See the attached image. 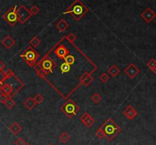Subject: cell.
Listing matches in <instances>:
<instances>
[{
	"instance_id": "1",
	"label": "cell",
	"mask_w": 156,
	"mask_h": 145,
	"mask_svg": "<svg viewBox=\"0 0 156 145\" xmlns=\"http://www.w3.org/2000/svg\"><path fill=\"white\" fill-rule=\"evenodd\" d=\"M88 12V9L86 5L81 2V0H75L71 5L66 9L63 14H69L74 18L75 21L81 20Z\"/></svg>"
},
{
	"instance_id": "2",
	"label": "cell",
	"mask_w": 156,
	"mask_h": 145,
	"mask_svg": "<svg viewBox=\"0 0 156 145\" xmlns=\"http://www.w3.org/2000/svg\"><path fill=\"white\" fill-rule=\"evenodd\" d=\"M104 134V138L108 141L114 140L118 134L122 131L121 128L112 119H108L104 121V123L100 127Z\"/></svg>"
},
{
	"instance_id": "3",
	"label": "cell",
	"mask_w": 156,
	"mask_h": 145,
	"mask_svg": "<svg viewBox=\"0 0 156 145\" xmlns=\"http://www.w3.org/2000/svg\"><path fill=\"white\" fill-rule=\"evenodd\" d=\"M40 57V55L38 54L37 51L32 47V46H28L25 50L23 52V53L21 54V58L24 59L28 66L31 67H34L37 63V61L38 60Z\"/></svg>"
},
{
	"instance_id": "4",
	"label": "cell",
	"mask_w": 156,
	"mask_h": 145,
	"mask_svg": "<svg viewBox=\"0 0 156 145\" xmlns=\"http://www.w3.org/2000/svg\"><path fill=\"white\" fill-rule=\"evenodd\" d=\"M61 111L69 118H73L79 112L80 107L72 100H68L60 108Z\"/></svg>"
},
{
	"instance_id": "5",
	"label": "cell",
	"mask_w": 156,
	"mask_h": 145,
	"mask_svg": "<svg viewBox=\"0 0 156 145\" xmlns=\"http://www.w3.org/2000/svg\"><path fill=\"white\" fill-rule=\"evenodd\" d=\"M3 19L11 26L14 27L18 22L17 15V6L12 7L3 15Z\"/></svg>"
},
{
	"instance_id": "6",
	"label": "cell",
	"mask_w": 156,
	"mask_h": 145,
	"mask_svg": "<svg viewBox=\"0 0 156 145\" xmlns=\"http://www.w3.org/2000/svg\"><path fill=\"white\" fill-rule=\"evenodd\" d=\"M40 65H41L40 68H41V71L45 74L51 73L56 67V63L50 57L44 58L40 63Z\"/></svg>"
},
{
	"instance_id": "7",
	"label": "cell",
	"mask_w": 156,
	"mask_h": 145,
	"mask_svg": "<svg viewBox=\"0 0 156 145\" xmlns=\"http://www.w3.org/2000/svg\"><path fill=\"white\" fill-rule=\"evenodd\" d=\"M17 15L18 18V21L22 24H25L26 22L31 18V17L32 16L30 11L24 5H20L17 9Z\"/></svg>"
},
{
	"instance_id": "8",
	"label": "cell",
	"mask_w": 156,
	"mask_h": 145,
	"mask_svg": "<svg viewBox=\"0 0 156 145\" xmlns=\"http://www.w3.org/2000/svg\"><path fill=\"white\" fill-rule=\"evenodd\" d=\"M139 72H140L139 68L136 65L133 64V63L129 64V66L124 69V73H125L130 79H133V78H136V76L139 74Z\"/></svg>"
},
{
	"instance_id": "9",
	"label": "cell",
	"mask_w": 156,
	"mask_h": 145,
	"mask_svg": "<svg viewBox=\"0 0 156 145\" xmlns=\"http://www.w3.org/2000/svg\"><path fill=\"white\" fill-rule=\"evenodd\" d=\"M141 17L147 23H151L156 18V14L151 8H147L143 13L141 14Z\"/></svg>"
},
{
	"instance_id": "10",
	"label": "cell",
	"mask_w": 156,
	"mask_h": 145,
	"mask_svg": "<svg viewBox=\"0 0 156 145\" xmlns=\"http://www.w3.org/2000/svg\"><path fill=\"white\" fill-rule=\"evenodd\" d=\"M81 123L87 128H91L95 124V119L88 113H84L80 117Z\"/></svg>"
},
{
	"instance_id": "11",
	"label": "cell",
	"mask_w": 156,
	"mask_h": 145,
	"mask_svg": "<svg viewBox=\"0 0 156 145\" xmlns=\"http://www.w3.org/2000/svg\"><path fill=\"white\" fill-rule=\"evenodd\" d=\"M137 111H136L131 105H129V106L123 111V114L129 120L134 119L136 116H137Z\"/></svg>"
},
{
	"instance_id": "12",
	"label": "cell",
	"mask_w": 156,
	"mask_h": 145,
	"mask_svg": "<svg viewBox=\"0 0 156 145\" xmlns=\"http://www.w3.org/2000/svg\"><path fill=\"white\" fill-rule=\"evenodd\" d=\"M54 53L55 55H56V56H57L59 59H64V58L66 57L67 55H69V49H67L64 45H60L55 49Z\"/></svg>"
},
{
	"instance_id": "13",
	"label": "cell",
	"mask_w": 156,
	"mask_h": 145,
	"mask_svg": "<svg viewBox=\"0 0 156 145\" xmlns=\"http://www.w3.org/2000/svg\"><path fill=\"white\" fill-rule=\"evenodd\" d=\"M79 81L81 84L85 87H88L94 81V78L92 77V74H90L88 72H85L79 78Z\"/></svg>"
},
{
	"instance_id": "14",
	"label": "cell",
	"mask_w": 156,
	"mask_h": 145,
	"mask_svg": "<svg viewBox=\"0 0 156 145\" xmlns=\"http://www.w3.org/2000/svg\"><path fill=\"white\" fill-rule=\"evenodd\" d=\"M2 44L7 49H10L12 46L16 45V40L11 36H6L2 40Z\"/></svg>"
},
{
	"instance_id": "15",
	"label": "cell",
	"mask_w": 156,
	"mask_h": 145,
	"mask_svg": "<svg viewBox=\"0 0 156 145\" xmlns=\"http://www.w3.org/2000/svg\"><path fill=\"white\" fill-rule=\"evenodd\" d=\"M69 25L68 22L66 21H65L64 19H60L56 24V28L62 33L65 32L66 30V29L69 27Z\"/></svg>"
},
{
	"instance_id": "16",
	"label": "cell",
	"mask_w": 156,
	"mask_h": 145,
	"mask_svg": "<svg viewBox=\"0 0 156 145\" xmlns=\"http://www.w3.org/2000/svg\"><path fill=\"white\" fill-rule=\"evenodd\" d=\"M9 129L14 135H17L19 132H21L22 127L18 123L17 121H14L13 123L9 126Z\"/></svg>"
},
{
	"instance_id": "17",
	"label": "cell",
	"mask_w": 156,
	"mask_h": 145,
	"mask_svg": "<svg viewBox=\"0 0 156 145\" xmlns=\"http://www.w3.org/2000/svg\"><path fill=\"white\" fill-rule=\"evenodd\" d=\"M13 92V88L9 84H4L0 87V93H3L7 96H10Z\"/></svg>"
},
{
	"instance_id": "18",
	"label": "cell",
	"mask_w": 156,
	"mask_h": 145,
	"mask_svg": "<svg viewBox=\"0 0 156 145\" xmlns=\"http://www.w3.org/2000/svg\"><path fill=\"white\" fill-rule=\"evenodd\" d=\"M23 104H24V106H25L26 108H27L28 110H32L36 106L37 103H36L35 101H34V98L28 97L24 100Z\"/></svg>"
},
{
	"instance_id": "19",
	"label": "cell",
	"mask_w": 156,
	"mask_h": 145,
	"mask_svg": "<svg viewBox=\"0 0 156 145\" xmlns=\"http://www.w3.org/2000/svg\"><path fill=\"white\" fill-rule=\"evenodd\" d=\"M108 73L112 76V77H116V76L118 75L120 73H121V69L117 67L115 65H113V66H110L108 69Z\"/></svg>"
},
{
	"instance_id": "20",
	"label": "cell",
	"mask_w": 156,
	"mask_h": 145,
	"mask_svg": "<svg viewBox=\"0 0 156 145\" xmlns=\"http://www.w3.org/2000/svg\"><path fill=\"white\" fill-rule=\"evenodd\" d=\"M4 105H5L7 109L12 110L14 106H16V102H15V100L9 96V97H8V99L6 100V101L5 102V103H4Z\"/></svg>"
},
{
	"instance_id": "21",
	"label": "cell",
	"mask_w": 156,
	"mask_h": 145,
	"mask_svg": "<svg viewBox=\"0 0 156 145\" xmlns=\"http://www.w3.org/2000/svg\"><path fill=\"white\" fill-rule=\"evenodd\" d=\"M59 141L63 144H66V142H68L69 140L70 139V137L68 134L66 133V132H63L60 134V135L59 136Z\"/></svg>"
},
{
	"instance_id": "22",
	"label": "cell",
	"mask_w": 156,
	"mask_h": 145,
	"mask_svg": "<svg viewBox=\"0 0 156 145\" xmlns=\"http://www.w3.org/2000/svg\"><path fill=\"white\" fill-rule=\"evenodd\" d=\"M63 60L65 61L64 63H67V64L69 65V66H72V65H73L74 63H75V57H74L73 56H72V55H67V56L64 58Z\"/></svg>"
},
{
	"instance_id": "23",
	"label": "cell",
	"mask_w": 156,
	"mask_h": 145,
	"mask_svg": "<svg viewBox=\"0 0 156 145\" xmlns=\"http://www.w3.org/2000/svg\"><path fill=\"white\" fill-rule=\"evenodd\" d=\"M41 40H40L38 37H34L32 39L30 40V43H31V45L34 48L38 47V46L41 44Z\"/></svg>"
},
{
	"instance_id": "24",
	"label": "cell",
	"mask_w": 156,
	"mask_h": 145,
	"mask_svg": "<svg viewBox=\"0 0 156 145\" xmlns=\"http://www.w3.org/2000/svg\"><path fill=\"white\" fill-rule=\"evenodd\" d=\"M101 99H102L101 96L98 93H95L93 95H92V96H91V100H92V102L95 103H100Z\"/></svg>"
},
{
	"instance_id": "25",
	"label": "cell",
	"mask_w": 156,
	"mask_h": 145,
	"mask_svg": "<svg viewBox=\"0 0 156 145\" xmlns=\"http://www.w3.org/2000/svg\"><path fill=\"white\" fill-rule=\"evenodd\" d=\"M60 69H61V71L63 73L68 72L71 69V66H69V65H68L66 63H63L61 65V66H60Z\"/></svg>"
},
{
	"instance_id": "26",
	"label": "cell",
	"mask_w": 156,
	"mask_h": 145,
	"mask_svg": "<svg viewBox=\"0 0 156 145\" xmlns=\"http://www.w3.org/2000/svg\"><path fill=\"white\" fill-rule=\"evenodd\" d=\"M34 100L37 104H41V103L44 102V96H43V95H41V93H38V94L36 95L34 97Z\"/></svg>"
},
{
	"instance_id": "27",
	"label": "cell",
	"mask_w": 156,
	"mask_h": 145,
	"mask_svg": "<svg viewBox=\"0 0 156 145\" xmlns=\"http://www.w3.org/2000/svg\"><path fill=\"white\" fill-rule=\"evenodd\" d=\"M77 39V37L75 36V34H74L73 33H70L67 37H66V40L69 41L71 43H73L75 42Z\"/></svg>"
},
{
	"instance_id": "28",
	"label": "cell",
	"mask_w": 156,
	"mask_h": 145,
	"mask_svg": "<svg viewBox=\"0 0 156 145\" xmlns=\"http://www.w3.org/2000/svg\"><path fill=\"white\" fill-rule=\"evenodd\" d=\"M29 11H30V12H31V14L32 15H36L39 13L40 9L38 6H37V5H33Z\"/></svg>"
},
{
	"instance_id": "29",
	"label": "cell",
	"mask_w": 156,
	"mask_h": 145,
	"mask_svg": "<svg viewBox=\"0 0 156 145\" xmlns=\"http://www.w3.org/2000/svg\"><path fill=\"white\" fill-rule=\"evenodd\" d=\"M109 79H110V77H109L107 73H102L100 75V80L103 83H107Z\"/></svg>"
},
{
	"instance_id": "30",
	"label": "cell",
	"mask_w": 156,
	"mask_h": 145,
	"mask_svg": "<svg viewBox=\"0 0 156 145\" xmlns=\"http://www.w3.org/2000/svg\"><path fill=\"white\" fill-rule=\"evenodd\" d=\"M95 136L97 137L98 138L102 139L104 138V134L103 130L101 128H98V129L97 130V132H95Z\"/></svg>"
},
{
	"instance_id": "31",
	"label": "cell",
	"mask_w": 156,
	"mask_h": 145,
	"mask_svg": "<svg viewBox=\"0 0 156 145\" xmlns=\"http://www.w3.org/2000/svg\"><path fill=\"white\" fill-rule=\"evenodd\" d=\"M146 65H147V66L150 69H152V68H154L155 66H156V59H154V58H152V59H151L149 62H148Z\"/></svg>"
},
{
	"instance_id": "32",
	"label": "cell",
	"mask_w": 156,
	"mask_h": 145,
	"mask_svg": "<svg viewBox=\"0 0 156 145\" xmlns=\"http://www.w3.org/2000/svg\"><path fill=\"white\" fill-rule=\"evenodd\" d=\"M14 144H15V145H26L27 144V143H26L25 141L22 138H18L16 139V140L15 141V142H14Z\"/></svg>"
},
{
	"instance_id": "33",
	"label": "cell",
	"mask_w": 156,
	"mask_h": 145,
	"mask_svg": "<svg viewBox=\"0 0 156 145\" xmlns=\"http://www.w3.org/2000/svg\"><path fill=\"white\" fill-rule=\"evenodd\" d=\"M4 74H5L7 79H8V78H11L14 76V72L11 69H8L7 71H4Z\"/></svg>"
},
{
	"instance_id": "34",
	"label": "cell",
	"mask_w": 156,
	"mask_h": 145,
	"mask_svg": "<svg viewBox=\"0 0 156 145\" xmlns=\"http://www.w3.org/2000/svg\"><path fill=\"white\" fill-rule=\"evenodd\" d=\"M9 96H7L6 94H5V93H0V103H3V104H4Z\"/></svg>"
},
{
	"instance_id": "35",
	"label": "cell",
	"mask_w": 156,
	"mask_h": 145,
	"mask_svg": "<svg viewBox=\"0 0 156 145\" xmlns=\"http://www.w3.org/2000/svg\"><path fill=\"white\" fill-rule=\"evenodd\" d=\"M6 79H7L6 77H5V74H4V71H0V81H1L2 83H3Z\"/></svg>"
},
{
	"instance_id": "36",
	"label": "cell",
	"mask_w": 156,
	"mask_h": 145,
	"mask_svg": "<svg viewBox=\"0 0 156 145\" xmlns=\"http://www.w3.org/2000/svg\"><path fill=\"white\" fill-rule=\"evenodd\" d=\"M5 65L2 63V61H0V71H3L4 69H5Z\"/></svg>"
},
{
	"instance_id": "37",
	"label": "cell",
	"mask_w": 156,
	"mask_h": 145,
	"mask_svg": "<svg viewBox=\"0 0 156 145\" xmlns=\"http://www.w3.org/2000/svg\"><path fill=\"white\" fill-rule=\"evenodd\" d=\"M151 71H152V72L154 73V74H156V66H155L154 68H152V69H151Z\"/></svg>"
},
{
	"instance_id": "38",
	"label": "cell",
	"mask_w": 156,
	"mask_h": 145,
	"mask_svg": "<svg viewBox=\"0 0 156 145\" xmlns=\"http://www.w3.org/2000/svg\"><path fill=\"white\" fill-rule=\"evenodd\" d=\"M2 85H3V83H2V82H1V81H0V87L2 86Z\"/></svg>"
},
{
	"instance_id": "39",
	"label": "cell",
	"mask_w": 156,
	"mask_h": 145,
	"mask_svg": "<svg viewBox=\"0 0 156 145\" xmlns=\"http://www.w3.org/2000/svg\"><path fill=\"white\" fill-rule=\"evenodd\" d=\"M49 145H54V144H49Z\"/></svg>"
},
{
	"instance_id": "40",
	"label": "cell",
	"mask_w": 156,
	"mask_h": 145,
	"mask_svg": "<svg viewBox=\"0 0 156 145\" xmlns=\"http://www.w3.org/2000/svg\"><path fill=\"white\" fill-rule=\"evenodd\" d=\"M26 145H30V144H26Z\"/></svg>"
}]
</instances>
